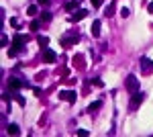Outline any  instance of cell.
Masks as SVG:
<instances>
[{
    "label": "cell",
    "instance_id": "6da1fadb",
    "mask_svg": "<svg viewBox=\"0 0 153 137\" xmlns=\"http://www.w3.org/2000/svg\"><path fill=\"white\" fill-rule=\"evenodd\" d=\"M25 41H27V37H25V35H16V37H14V39H12V45H10V49H8V55H16V53H19V47L23 45Z\"/></svg>",
    "mask_w": 153,
    "mask_h": 137
},
{
    "label": "cell",
    "instance_id": "7a4b0ae2",
    "mask_svg": "<svg viewBox=\"0 0 153 137\" xmlns=\"http://www.w3.org/2000/svg\"><path fill=\"white\" fill-rule=\"evenodd\" d=\"M143 98H145V94H143V92H133V96H131V103H129V106L131 109H133V111H137V109H139V104L143 103Z\"/></svg>",
    "mask_w": 153,
    "mask_h": 137
},
{
    "label": "cell",
    "instance_id": "3957f363",
    "mask_svg": "<svg viewBox=\"0 0 153 137\" xmlns=\"http://www.w3.org/2000/svg\"><path fill=\"white\" fill-rule=\"evenodd\" d=\"M125 86H127V90L137 92V90H139V80H137V76H133V74H131L129 78H127V82H125Z\"/></svg>",
    "mask_w": 153,
    "mask_h": 137
},
{
    "label": "cell",
    "instance_id": "277c9868",
    "mask_svg": "<svg viewBox=\"0 0 153 137\" xmlns=\"http://www.w3.org/2000/svg\"><path fill=\"white\" fill-rule=\"evenodd\" d=\"M55 59H57V53H55L53 49L45 47V49H43V61H45V64H53Z\"/></svg>",
    "mask_w": 153,
    "mask_h": 137
},
{
    "label": "cell",
    "instance_id": "5b68a950",
    "mask_svg": "<svg viewBox=\"0 0 153 137\" xmlns=\"http://www.w3.org/2000/svg\"><path fill=\"white\" fill-rule=\"evenodd\" d=\"M61 100H68L70 104H74L76 103V92H71V90H59V94H57Z\"/></svg>",
    "mask_w": 153,
    "mask_h": 137
},
{
    "label": "cell",
    "instance_id": "8992f818",
    "mask_svg": "<svg viewBox=\"0 0 153 137\" xmlns=\"http://www.w3.org/2000/svg\"><path fill=\"white\" fill-rule=\"evenodd\" d=\"M139 64H141V72H143V74H151V72H153V61L149 59V57H141Z\"/></svg>",
    "mask_w": 153,
    "mask_h": 137
},
{
    "label": "cell",
    "instance_id": "52a82bcc",
    "mask_svg": "<svg viewBox=\"0 0 153 137\" xmlns=\"http://www.w3.org/2000/svg\"><path fill=\"white\" fill-rule=\"evenodd\" d=\"M78 41H80V35H78V33H71V35H68V37H63V39H61V47L74 45V43H78Z\"/></svg>",
    "mask_w": 153,
    "mask_h": 137
},
{
    "label": "cell",
    "instance_id": "ba28073f",
    "mask_svg": "<svg viewBox=\"0 0 153 137\" xmlns=\"http://www.w3.org/2000/svg\"><path fill=\"white\" fill-rule=\"evenodd\" d=\"M8 86H10V90H19L23 86H29V82H23V80H19V78H10L8 80Z\"/></svg>",
    "mask_w": 153,
    "mask_h": 137
},
{
    "label": "cell",
    "instance_id": "9c48e42d",
    "mask_svg": "<svg viewBox=\"0 0 153 137\" xmlns=\"http://www.w3.org/2000/svg\"><path fill=\"white\" fill-rule=\"evenodd\" d=\"M86 14H88V10H84V8H82V10H76V12L70 16V21H82Z\"/></svg>",
    "mask_w": 153,
    "mask_h": 137
},
{
    "label": "cell",
    "instance_id": "30bf717a",
    "mask_svg": "<svg viewBox=\"0 0 153 137\" xmlns=\"http://www.w3.org/2000/svg\"><path fill=\"white\" fill-rule=\"evenodd\" d=\"M100 27H102V23H100V21L96 19L94 23H92V31H90V33L94 35V37H100Z\"/></svg>",
    "mask_w": 153,
    "mask_h": 137
},
{
    "label": "cell",
    "instance_id": "8fae6325",
    "mask_svg": "<svg viewBox=\"0 0 153 137\" xmlns=\"http://www.w3.org/2000/svg\"><path fill=\"white\" fill-rule=\"evenodd\" d=\"M37 43H39V45L45 49V47L49 45V37H43V35H39V37H37Z\"/></svg>",
    "mask_w": 153,
    "mask_h": 137
},
{
    "label": "cell",
    "instance_id": "7c38bea8",
    "mask_svg": "<svg viewBox=\"0 0 153 137\" xmlns=\"http://www.w3.org/2000/svg\"><path fill=\"white\" fill-rule=\"evenodd\" d=\"M8 133H10V135H19V133H21V129H19V125H14V123H10V125H8Z\"/></svg>",
    "mask_w": 153,
    "mask_h": 137
},
{
    "label": "cell",
    "instance_id": "4fadbf2b",
    "mask_svg": "<svg viewBox=\"0 0 153 137\" xmlns=\"http://www.w3.org/2000/svg\"><path fill=\"white\" fill-rule=\"evenodd\" d=\"M100 106H102V103H100V100H96V103H92L90 106H88V113H94V111H98Z\"/></svg>",
    "mask_w": 153,
    "mask_h": 137
},
{
    "label": "cell",
    "instance_id": "5bb4252c",
    "mask_svg": "<svg viewBox=\"0 0 153 137\" xmlns=\"http://www.w3.org/2000/svg\"><path fill=\"white\" fill-rule=\"evenodd\" d=\"M74 64H76L78 68H84V57L82 55H76V57H74Z\"/></svg>",
    "mask_w": 153,
    "mask_h": 137
},
{
    "label": "cell",
    "instance_id": "9a60e30c",
    "mask_svg": "<svg viewBox=\"0 0 153 137\" xmlns=\"http://www.w3.org/2000/svg\"><path fill=\"white\" fill-rule=\"evenodd\" d=\"M27 14H29V16H35V14H37V6H35V4H31V6L27 8Z\"/></svg>",
    "mask_w": 153,
    "mask_h": 137
},
{
    "label": "cell",
    "instance_id": "2e32d148",
    "mask_svg": "<svg viewBox=\"0 0 153 137\" xmlns=\"http://www.w3.org/2000/svg\"><path fill=\"white\" fill-rule=\"evenodd\" d=\"M78 2H80V0H71V2H68V4H65V8H68V10L76 8V6H78Z\"/></svg>",
    "mask_w": 153,
    "mask_h": 137
},
{
    "label": "cell",
    "instance_id": "e0dca14e",
    "mask_svg": "<svg viewBox=\"0 0 153 137\" xmlns=\"http://www.w3.org/2000/svg\"><path fill=\"white\" fill-rule=\"evenodd\" d=\"M41 21H51V12H41Z\"/></svg>",
    "mask_w": 153,
    "mask_h": 137
},
{
    "label": "cell",
    "instance_id": "ac0fdd59",
    "mask_svg": "<svg viewBox=\"0 0 153 137\" xmlns=\"http://www.w3.org/2000/svg\"><path fill=\"white\" fill-rule=\"evenodd\" d=\"M14 100H16V103L21 104V106H25V98L21 96V94H14Z\"/></svg>",
    "mask_w": 153,
    "mask_h": 137
},
{
    "label": "cell",
    "instance_id": "d6986e66",
    "mask_svg": "<svg viewBox=\"0 0 153 137\" xmlns=\"http://www.w3.org/2000/svg\"><path fill=\"white\" fill-rule=\"evenodd\" d=\"M76 135H82V137H86V135H90V133H88L86 129H78V131H76Z\"/></svg>",
    "mask_w": 153,
    "mask_h": 137
},
{
    "label": "cell",
    "instance_id": "ffe728a7",
    "mask_svg": "<svg viewBox=\"0 0 153 137\" xmlns=\"http://www.w3.org/2000/svg\"><path fill=\"white\" fill-rule=\"evenodd\" d=\"M129 14H131V10H129V8H120V16H125V19H127Z\"/></svg>",
    "mask_w": 153,
    "mask_h": 137
},
{
    "label": "cell",
    "instance_id": "44dd1931",
    "mask_svg": "<svg viewBox=\"0 0 153 137\" xmlns=\"http://www.w3.org/2000/svg\"><path fill=\"white\" fill-rule=\"evenodd\" d=\"M39 25H41V21H33V23H31V29L37 31V29H39Z\"/></svg>",
    "mask_w": 153,
    "mask_h": 137
},
{
    "label": "cell",
    "instance_id": "7402d4cb",
    "mask_svg": "<svg viewBox=\"0 0 153 137\" xmlns=\"http://www.w3.org/2000/svg\"><path fill=\"white\" fill-rule=\"evenodd\" d=\"M102 2H104V0H92V6L98 8V6H102Z\"/></svg>",
    "mask_w": 153,
    "mask_h": 137
},
{
    "label": "cell",
    "instance_id": "603a6c76",
    "mask_svg": "<svg viewBox=\"0 0 153 137\" xmlns=\"http://www.w3.org/2000/svg\"><path fill=\"white\" fill-rule=\"evenodd\" d=\"M92 84H96V86H104V84H102V80H100V78H94V80H92Z\"/></svg>",
    "mask_w": 153,
    "mask_h": 137
},
{
    "label": "cell",
    "instance_id": "cb8c5ba5",
    "mask_svg": "<svg viewBox=\"0 0 153 137\" xmlns=\"http://www.w3.org/2000/svg\"><path fill=\"white\" fill-rule=\"evenodd\" d=\"M0 43H2V45H6V43H8V39H6V35L2 33V37H0Z\"/></svg>",
    "mask_w": 153,
    "mask_h": 137
},
{
    "label": "cell",
    "instance_id": "d4e9b609",
    "mask_svg": "<svg viewBox=\"0 0 153 137\" xmlns=\"http://www.w3.org/2000/svg\"><path fill=\"white\" fill-rule=\"evenodd\" d=\"M37 2H39V4H43V6H47V4H49V0H37Z\"/></svg>",
    "mask_w": 153,
    "mask_h": 137
},
{
    "label": "cell",
    "instance_id": "484cf974",
    "mask_svg": "<svg viewBox=\"0 0 153 137\" xmlns=\"http://www.w3.org/2000/svg\"><path fill=\"white\" fill-rule=\"evenodd\" d=\"M147 10H149V12H153V2H149V6H147Z\"/></svg>",
    "mask_w": 153,
    "mask_h": 137
}]
</instances>
